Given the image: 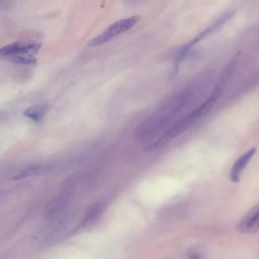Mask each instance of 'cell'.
Here are the masks:
<instances>
[{
	"instance_id": "cell-6",
	"label": "cell",
	"mask_w": 259,
	"mask_h": 259,
	"mask_svg": "<svg viewBox=\"0 0 259 259\" xmlns=\"http://www.w3.org/2000/svg\"><path fill=\"white\" fill-rule=\"evenodd\" d=\"M237 229L243 234H253L259 230V202L245 213Z\"/></svg>"
},
{
	"instance_id": "cell-10",
	"label": "cell",
	"mask_w": 259,
	"mask_h": 259,
	"mask_svg": "<svg viewBox=\"0 0 259 259\" xmlns=\"http://www.w3.org/2000/svg\"><path fill=\"white\" fill-rule=\"evenodd\" d=\"M101 211H102V206L100 205V203H95L94 205H92L90 207V209H88V211H87V213L84 218L83 224L84 225H90L91 223H93L99 217Z\"/></svg>"
},
{
	"instance_id": "cell-2",
	"label": "cell",
	"mask_w": 259,
	"mask_h": 259,
	"mask_svg": "<svg viewBox=\"0 0 259 259\" xmlns=\"http://www.w3.org/2000/svg\"><path fill=\"white\" fill-rule=\"evenodd\" d=\"M40 45L33 41H15L4 46L0 55L13 63L31 65L35 63Z\"/></svg>"
},
{
	"instance_id": "cell-11",
	"label": "cell",
	"mask_w": 259,
	"mask_h": 259,
	"mask_svg": "<svg viewBox=\"0 0 259 259\" xmlns=\"http://www.w3.org/2000/svg\"><path fill=\"white\" fill-rule=\"evenodd\" d=\"M189 257H190V259H200V254L199 253H197V252H195V251H193L192 253H190L189 254Z\"/></svg>"
},
{
	"instance_id": "cell-1",
	"label": "cell",
	"mask_w": 259,
	"mask_h": 259,
	"mask_svg": "<svg viewBox=\"0 0 259 259\" xmlns=\"http://www.w3.org/2000/svg\"><path fill=\"white\" fill-rule=\"evenodd\" d=\"M200 86V82H193L179 93L168 97L136 128V138L141 142L150 140L149 144L154 140V137L156 139L159 138L178 121V115L190 104L194 98L193 96L199 91Z\"/></svg>"
},
{
	"instance_id": "cell-7",
	"label": "cell",
	"mask_w": 259,
	"mask_h": 259,
	"mask_svg": "<svg viewBox=\"0 0 259 259\" xmlns=\"http://www.w3.org/2000/svg\"><path fill=\"white\" fill-rule=\"evenodd\" d=\"M257 149L256 148H251L248 151H246L245 153H243L233 164L231 171H230V179L232 182L237 183L240 181V178L243 174V172L245 171L246 167L248 166V164L250 163L251 159L253 158V156L255 155Z\"/></svg>"
},
{
	"instance_id": "cell-9",
	"label": "cell",
	"mask_w": 259,
	"mask_h": 259,
	"mask_svg": "<svg viewBox=\"0 0 259 259\" xmlns=\"http://www.w3.org/2000/svg\"><path fill=\"white\" fill-rule=\"evenodd\" d=\"M47 110H48L47 104H35L25 109L23 114L31 121L38 123L44 119L47 113Z\"/></svg>"
},
{
	"instance_id": "cell-3",
	"label": "cell",
	"mask_w": 259,
	"mask_h": 259,
	"mask_svg": "<svg viewBox=\"0 0 259 259\" xmlns=\"http://www.w3.org/2000/svg\"><path fill=\"white\" fill-rule=\"evenodd\" d=\"M139 21V17L137 15L119 19L113 23H111L108 27H106L101 33L91 38L88 42L89 47H98L107 41L111 38L130 30L133 28Z\"/></svg>"
},
{
	"instance_id": "cell-8",
	"label": "cell",
	"mask_w": 259,
	"mask_h": 259,
	"mask_svg": "<svg viewBox=\"0 0 259 259\" xmlns=\"http://www.w3.org/2000/svg\"><path fill=\"white\" fill-rule=\"evenodd\" d=\"M50 168L51 167L49 165H46V164H38V165L28 166L26 168H23V169L19 170L17 173H15L12 176V179H22V178H26V177H30V176L39 175V174L48 172Z\"/></svg>"
},
{
	"instance_id": "cell-4",
	"label": "cell",
	"mask_w": 259,
	"mask_h": 259,
	"mask_svg": "<svg viewBox=\"0 0 259 259\" xmlns=\"http://www.w3.org/2000/svg\"><path fill=\"white\" fill-rule=\"evenodd\" d=\"M235 15V11H228L225 12L224 14H222L218 19H215L213 22H211L208 26H206L203 30H201L194 38H192L187 45H185L184 47H182L181 49H179V51L177 52V55L175 57V64H179L184 57L187 55L188 51L195 46L196 44H198L199 41H201L202 39H204L205 37H207L208 35L212 34L214 31H217L218 29H220L223 25H225L230 19H232Z\"/></svg>"
},
{
	"instance_id": "cell-5",
	"label": "cell",
	"mask_w": 259,
	"mask_h": 259,
	"mask_svg": "<svg viewBox=\"0 0 259 259\" xmlns=\"http://www.w3.org/2000/svg\"><path fill=\"white\" fill-rule=\"evenodd\" d=\"M73 186H74V183L72 180H68L66 182L61 192L48 203L46 208L47 217L54 218L57 214L61 213L66 208L73 194Z\"/></svg>"
}]
</instances>
